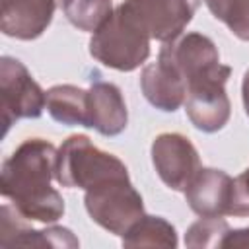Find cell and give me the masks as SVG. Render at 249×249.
<instances>
[{"mask_svg": "<svg viewBox=\"0 0 249 249\" xmlns=\"http://www.w3.org/2000/svg\"><path fill=\"white\" fill-rule=\"evenodd\" d=\"M56 165L54 146L43 138L25 140L2 165L0 191L25 220L54 222L64 212L60 195L51 187Z\"/></svg>", "mask_w": 249, "mask_h": 249, "instance_id": "6da1fadb", "label": "cell"}, {"mask_svg": "<svg viewBox=\"0 0 249 249\" xmlns=\"http://www.w3.org/2000/svg\"><path fill=\"white\" fill-rule=\"evenodd\" d=\"M89 53L105 66L128 72L148 58L150 37L121 8H117L107 21L93 31Z\"/></svg>", "mask_w": 249, "mask_h": 249, "instance_id": "7a4b0ae2", "label": "cell"}, {"mask_svg": "<svg viewBox=\"0 0 249 249\" xmlns=\"http://www.w3.org/2000/svg\"><path fill=\"white\" fill-rule=\"evenodd\" d=\"M54 175L62 187H82L88 191L105 179L128 173L119 158L95 148L88 136L76 134L60 146Z\"/></svg>", "mask_w": 249, "mask_h": 249, "instance_id": "3957f363", "label": "cell"}, {"mask_svg": "<svg viewBox=\"0 0 249 249\" xmlns=\"http://www.w3.org/2000/svg\"><path fill=\"white\" fill-rule=\"evenodd\" d=\"M230 66L218 62L206 64L193 72L187 80L185 111L191 123L204 130H220L230 119V99L226 95V80L230 76Z\"/></svg>", "mask_w": 249, "mask_h": 249, "instance_id": "277c9868", "label": "cell"}, {"mask_svg": "<svg viewBox=\"0 0 249 249\" xmlns=\"http://www.w3.org/2000/svg\"><path fill=\"white\" fill-rule=\"evenodd\" d=\"M86 208L91 220L117 235H124L144 218L142 196L130 185L128 175L111 177L89 187L86 193Z\"/></svg>", "mask_w": 249, "mask_h": 249, "instance_id": "5b68a950", "label": "cell"}, {"mask_svg": "<svg viewBox=\"0 0 249 249\" xmlns=\"http://www.w3.org/2000/svg\"><path fill=\"white\" fill-rule=\"evenodd\" d=\"M47 105V93L31 78L27 68L12 56L0 62V111L4 134L18 119H35Z\"/></svg>", "mask_w": 249, "mask_h": 249, "instance_id": "8992f818", "label": "cell"}, {"mask_svg": "<svg viewBox=\"0 0 249 249\" xmlns=\"http://www.w3.org/2000/svg\"><path fill=\"white\" fill-rule=\"evenodd\" d=\"M200 0H124L119 8L150 37L173 41L191 21Z\"/></svg>", "mask_w": 249, "mask_h": 249, "instance_id": "52a82bcc", "label": "cell"}, {"mask_svg": "<svg viewBox=\"0 0 249 249\" xmlns=\"http://www.w3.org/2000/svg\"><path fill=\"white\" fill-rule=\"evenodd\" d=\"M152 161L161 181L173 191H185L200 169L195 146L189 142V138L175 132L160 134L154 140Z\"/></svg>", "mask_w": 249, "mask_h": 249, "instance_id": "ba28073f", "label": "cell"}, {"mask_svg": "<svg viewBox=\"0 0 249 249\" xmlns=\"http://www.w3.org/2000/svg\"><path fill=\"white\" fill-rule=\"evenodd\" d=\"M233 179L220 169H198L185 189L189 206L202 218L230 214Z\"/></svg>", "mask_w": 249, "mask_h": 249, "instance_id": "9c48e42d", "label": "cell"}, {"mask_svg": "<svg viewBox=\"0 0 249 249\" xmlns=\"http://www.w3.org/2000/svg\"><path fill=\"white\" fill-rule=\"evenodd\" d=\"M62 0H2L0 29L8 37L35 39L53 19V14Z\"/></svg>", "mask_w": 249, "mask_h": 249, "instance_id": "30bf717a", "label": "cell"}, {"mask_svg": "<svg viewBox=\"0 0 249 249\" xmlns=\"http://www.w3.org/2000/svg\"><path fill=\"white\" fill-rule=\"evenodd\" d=\"M86 126L115 136L126 126V105L117 86L95 82L86 95Z\"/></svg>", "mask_w": 249, "mask_h": 249, "instance_id": "8fae6325", "label": "cell"}, {"mask_svg": "<svg viewBox=\"0 0 249 249\" xmlns=\"http://www.w3.org/2000/svg\"><path fill=\"white\" fill-rule=\"evenodd\" d=\"M23 216L18 210H12L8 204L0 210V247H14V245H70L76 247L78 239L72 237V233L64 228H51L35 231L27 228L23 222Z\"/></svg>", "mask_w": 249, "mask_h": 249, "instance_id": "7c38bea8", "label": "cell"}, {"mask_svg": "<svg viewBox=\"0 0 249 249\" xmlns=\"http://www.w3.org/2000/svg\"><path fill=\"white\" fill-rule=\"evenodd\" d=\"M86 95L88 91L76 86H54L47 91V109L62 124L86 126Z\"/></svg>", "mask_w": 249, "mask_h": 249, "instance_id": "4fadbf2b", "label": "cell"}, {"mask_svg": "<svg viewBox=\"0 0 249 249\" xmlns=\"http://www.w3.org/2000/svg\"><path fill=\"white\" fill-rule=\"evenodd\" d=\"M175 230L165 220L158 216H144L140 218L124 235L123 245L126 247H138V245H163V247H175Z\"/></svg>", "mask_w": 249, "mask_h": 249, "instance_id": "5bb4252c", "label": "cell"}, {"mask_svg": "<svg viewBox=\"0 0 249 249\" xmlns=\"http://www.w3.org/2000/svg\"><path fill=\"white\" fill-rule=\"evenodd\" d=\"M62 10L68 21L82 31H97L113 14L111 0H62Z\"/></svg>", "mask_w": 249, "mask_h": 249, "instance_id": "9a60e30c", "label": "cell"}, {"mask_svg": "<svg viewBox=\"0 0 249 249\" xmlns=\"http://www.w3.org/2000/svg\"><path fill=\"white\" fill-rule=\"evenodd\" d=\"M206 6L235 37L249 41V0H206Z\"/></svg>", "mask_w": 249, "mask_h": 249, "instance_id": "2e32d148", "label": "cell"}, {"mask_svg": "<svg viewBox=\"0 0 249 249\" xmlns=\"http://www.w3.org/2000/svg\"><path fill=\"white\" fill-rule=\"evenodd\" d=\"M230 214L249 216V167L233 181V195H231Z\"/></svg>", "mask_w": 249, "mask_h": 249, "instance_id": "e0dca14e", "label": "cell"}, {"mask_svg": "<svg viewBox=\"0 0 249 249\" xmlns=\"http://www.w3.org/2000/svg\"><path fill=\"white\" fill-rule=\"evenodd\" d=\"M220 247H249V228L237 231H226Z\"/></svg>", "mask_w": 249, "mask_h": 249, "instance_id": "ac0fdd59", "label": "cell"}, {"mask_svg": "<svg viewBox=\"0 0 249 249\" xmlns=\"http://www.w3.org/2000/svg\"><path fill=\"white\" fill-rule=\"evenodd\" d=\"M241 91H243V105H245V113L249 115V70H247V72H245V76H243Z\"/></svg>", "mask_w": 249, "mask_h": 249, "instance_id": "d6986e66", "label": "cell"}]
</instances>
